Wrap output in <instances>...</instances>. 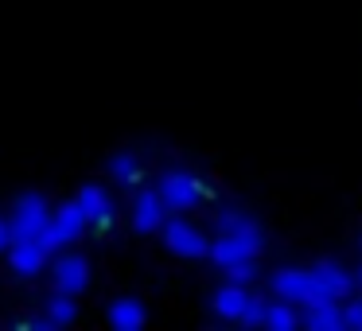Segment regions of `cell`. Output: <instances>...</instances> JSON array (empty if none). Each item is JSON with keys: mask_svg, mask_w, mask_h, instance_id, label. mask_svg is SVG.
Listing matches in <instances>:
<instances>
[{"mask_svg": "<svg viewBox=\"0 0 362 331\" xmlns=\"http://www.w3.org/2000/svg\"><path fill=\"white\" fill-rule=\"evenodd\" d=\"M265 250V230L253 222V214H245L242 207H218L214 211V238L206 257L226 273L234 265L257 261V253Z\"/></svg>", "mask_w": 362, "mask_h": 331, "instance_id": "obj_1", "label": "cell"}, {"mask_svg": "<svg viewBox=\"0 0 362 331\" xmlns=\"http://www.w3.org/2000/svg\"><path fill=\"white\" fill-rule=\"evenodd\" d=\"M156 191H160V199H164V207L172 214H187V211H195L203 199H211L206 180L195 172H187V168H168V172H160Z\"/></svg>", "mask_w": 362, "mask_h": 331, "instance_id": "obj_2", "label": "cell"}, {"mask_svg": "<svg viewBox=\"0 0 362 331\" xmlns=\"http://www.w3.org/2000/svg\"><path fill=\"white\" fill-rule=\"evenodd\" d=\"M47 277H51V292L78 300L90 289V261L66 245V250H55V257L47 261Z\"/></svg>", "mask_w": 362, "mask_h": 331, "instance_id": "obj_3", "label": "cell"}, {"mask_svg": "<svg viewBox=\"0 0 362 331\" xmlns=\"http://www.w3.org/2000/svg\"><path fill=\"white\" fill-rule=\"evenodd\" d=\"M308 269V300H346L354 292V273H346V265L339 261H315V265H304Z\"/></svg>", "mask_w": 362, "mask_h": 331, "instance_id": "obj_4", "label": "cell"}, {"mask_svg": "<svg viewBox=\"0 0 362 331\" xmlns=\"http://www.w3.org/2000/svg\"><path fill=\"white\" fill-rule=\"evenodd\" d=\"M160 238H164L168 253H175V257L203 261L206 253H211V238H206L203 230L195 226V222L183 219V214H175V219H164V226H160Z\"/></svg>", "mask_w": 362, "mask_h": 331, "instance_id": "obj_5", "label": "cell"}, {"mask_svg": "<svg viewBox=\"0 0 362 331\" xmlns=\"http://www.w3.org/2000/svg\"><path fill=\"white\" fill-rule=\"evenodd\" d=\"M51 222V203L40 195V191H24V195L12 199V211H8V226L12 238H32L43 234Z\"/></svg>", "mask_w": 362, "mask_h": 331, "instance_id": "obj_6", "label": "cell"}, {"mask_svg": "<svg viewBox=\"0 0 362 331\" xmlns=\"http://www.w3.org/2000/svg\"><path fill=\"white\" fill-rule=\"evenodd\" d=\"M4 257H8V265H12V273H16V277H24V281H35L40 273H47L51 245L43 242V234L12 238L8 250H4Z\"/></svg>", "mask_w": 362, "mask_h": 331, "instance_id": "obj_7", "label": "cell"}, {"mask_svg": "<svg viewBox=\"0 0 362 331\" xmlns=\"http://www.w3.org/2000/svg\"><path fill=\"white\" fill-rule=\"evenodd\" d=\"M90 230V222H86V214H82V207L74 203H63V207H55L51 211V222H47V230H43V242L51 245V253L55 250H66V245H74L82 234Z\"/></svg>", "mask_w": 362, "mask_h": 331, "instance_id": "obj_8", "label": "cell"}, {"mask_svg": "<svg viewBox=\"0 0 362 331\" xmlns=\"http://www.w3.org/2000/svg\"><path fill=\"white\" fill-rule=\"evenodd\" d=\"M74 203L82 207V214H86V222H90V230L94 234H110L113 226H117V207H113V199H110V191L102 187V183H82L78 187V195H74Z\"/></svg>", "mask_w": 362, "mask_h": 331, "instance_id": "obj_9", "label": "cell"}, {"mask_svg": "<svg viewBox=\"0 0 362 331\" xmlns=\"http://www.w3.org/2000/svg\"><path fill=\"white\" fill-rule=\"evenodd\" d=\"M168 214H172V211L164 207L160 191L156 187H144V191H136L133 207H129V226H133L136 234H160V226H164Z\"/></svg>", "mask_w": 362, "mask_h": 331, "instance_id": "obj_10", "label": "cell"}, {"mask_svg": "<svg viewBox=\"0 0 362 331\" xmlns=\"http://www.w3.org/2000/svg\"><path fill=\"white\" fill-rule=\"evenodd\" d=\"M250 284H242V281H226V284H218L214 289V296H211V312H214V320L218 323H238L242 320V312H245V304H250Z\"/></svg>", "mask_w": 362, "mask_h": 331, "instance_id": "obj_11", "label": "cell"}, {"mask_svg": "<svg viewBox=\"0 0 362 331\" xmlns=\"http://www.w3.org/2000/svg\"><path fill=\"white\" fill-rule=\"evenodd\" d=\"M269 292L276 300H288V304H304L308 300V269L304 265H281L269 273Z\"/></svg>", "mask_w": 362, "mask_h": 331, "instance_id": "obj_12", "label": "cell"}, {"mask_svg": "<svg viewBox=\"0 0 362 331\" xmlns=\"http://www.w3.org/2000/svg\"><path fill=\"white\" fill-rule=\"evenodd\" d=\"M300 327L304 331H343V300L300 304Z\"/></svg>", "mask_w": 362, "mask_h": 331, "instance_id": "obj_13", "label": "cell"}, {"mask_svg": "<svg viewBox=\"0 0 362 331\" xmlns=\"http://www.w3.org/2000/svg\"><path fill=\"white\" fill-rule=\"evenodd\" d=\"M74 315H78V304H74V296L51 292V296L43 300V315H40V320H24V327L55 331V327H66V323H74Z\"/></svg>", "mask_w": 362, "mask_h": 331, "instance_id": "obj_14", "label": "cell"}, {"mask_svg": "<svg viewBox=\"0 0 362 331\" xmlns=\"http://www.w3.org/2000/svg\"><path fill=\"white\" fill-rule=\"evenodd\" d=\"M105 323L113 331H141L148 323V312H144V304L136 296H117L105 304Z\"/></svg>", "mask_w": 362, "mask_h": 331, "instance_id": "obj_15", "label": "cell"}, {"mask_svg": "<svg viewBox=\"0 0 362 331\" xmlns=\"http://www.w3.org/2000/svg\"><path fill=\"white\" fill-rule=\"evenodd\" d=\"M110 180H117L121 187H141L144 183V160L136 152H113L110 156Z\"/></svg>", "mask_w": 362, "mask_h": 331, "instance_id": "obj_16", "label": "cell"}, {"mask_svg": "<svg viewBox=\"0 0 362 331\" xmlns=\"http://www.w3.org/2000/svg\"><path fill=\"white\" fill-rule=\"evenodd\" d=\"M261 327L265 331H296L300 327V312L296 304H288V300H265V315H261Z\"/></svg>", "mask_w": 362, "mask_h": 331, "instance_id": "obj_17", "label": "cell"}, {"mask_svg": "<svg viewBox=\"0 0 362 331\" xmlns=\"http://www.w3.org/2000/svg\"><path fill=\"white\" fill-rule=\"evenodd\" d=\"M351 327V331H362V296H346L343 300V331Z\"/></svg>", "mask_w": 362, "mask_h": 331, "instance_id": "obj_18", "label": "cell"}, {"mask_svg": "<svg viewBox=\"0 0 362 331\" xmlns=\"http://www.w3.org/2000/svg\"><path fill=\"white\" fill-rule=\"evenodd\" d=\"M261 315H265V296L253 292L250 304H245V312H242V320H238V327H261Z\"/></svg>", "mask_w": 362, "mask_h": 331, "instance_id": "obj_19", "label": "cell"}, {"mask_svg": "<svg viewBox=\"0 0 362 331\" xmlns=\"http://www.w3.org/2000/svg\"><path fill=\"white\" fill-rule=\"evenodd\" d=\"M226 277H230V281H242V284H250L253 277H257V261H245V265H234V269H226Z\"/></svg>", "mask_w": 362, "mask_h": 331, "instance_id": "obj_20", "label": "cell"}, {"mask_svg": "<svg viewBox=\"0 0 362 331\" xmlns=\"http://www.w3.org/2000/svg\"><path fill=\"white\" fill-rule=\"evenodd\" d=\"M8 242H12V226H8V219L0 214V253L8 250Z\"/></svg>", "mask_w": 362, "mask_h": 331, "instance_id": "obj_21", "label": "cell"}, {"mask_svg": "<svg viewBox=\"0 0 362 331\" xmlns=\"http://www.w3.org/2000/svg\"><path fill=\"white\" fill-rule=\"evenodd\" d=\"M354 289H362V265H358V273H354Z\"/></svg>", "mask_w": 362, "mask_h": 331, "instance_id": "obj_22", "label": "cell"}]
</instances>
